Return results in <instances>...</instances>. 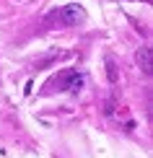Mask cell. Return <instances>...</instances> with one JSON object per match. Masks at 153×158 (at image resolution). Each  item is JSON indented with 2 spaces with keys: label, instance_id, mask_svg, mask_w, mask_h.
Instances as JSON below:
<instances>
[{
  "label": "cell",
  "instance_id": "1",
  "mask_svg": "<svg viewBox=\"0 0 153 158\" xmlns=\"http://www.w3.org/2000/svg\"><path fill=\"white\" fill-rule=\"evenodd\" d=\"M62 21L68 23V26H78L81 21H86V10L81 8V5H65L62 8Z\"/></svg>",
  "mask_w": 153,
  "mask_h": 158
},
{
  "label": "cell",
  "instance_id": "2",
  "mask_svg": "<svg viewBox=\"0 0 153 158\" xmlns=\"http://www.w3.org/2000/svg\"><path fill=\"white\" fill-rule=\"evenodd\" d=\"M135 62H138V68L143 70L145 75H151L153 73V55H151V47H140L135 52Z\"/></svg>",
  "mask_w": 153,
  "mask_h": 158
},
{
  "label": "cell",
  "instance_id": "3",
  "mask_svg": "<svg viewBox=\"0 0 153 158\" xmlns=\"http://www.w3.org/2000/svg\"><path fill=\"white\" fill-rule=\"evenodd\" d=\"M106 75H109V83H117L119 81V75H117V65L112 57H106Z\"/></svg>",
  "mask_w": 153,
  "mask_h": 158
},
{
  "label": "cell",
  "instance_id": "4",
  "mask_svg": "<svg viewBox=\"0 0 153 158\" xmlns=\"http://www.w3.org/2000/svg\"><path fill=\"white\" fill-rule=\"evenodd\" d=\"M81 85H83V78H81V75H73V73H70V83H68V88L73 91V94H78V91H81Z\"/></svg>",
  "mask_w": 153,
  "mask_h": 158
}]
</instances>
